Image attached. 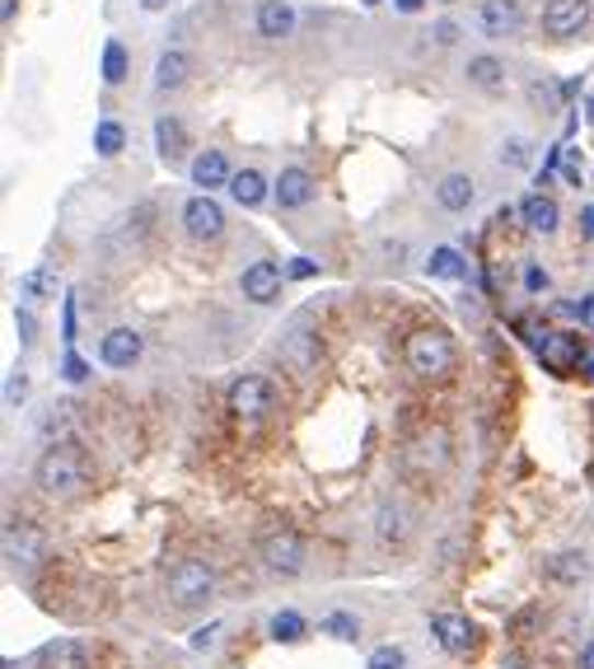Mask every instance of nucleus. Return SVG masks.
<instances>
[{"label":"nucleus","instance_id":"4be33fe9","mask_svg":"<svg viewBox=\"0 0 594 669\" xmlns=\"http://www.w3.org/2000/svg\"><path fill=\"white\" fill-rule=\"evenodd\" d=\"M464 80L482 94H496V90H505V66H501V57H492V52H478V57H468Z\"/></svg>","mask_w":594,"mask_h":669},{"label":"nucleus","instance_id":"393cba45","mask_svg":"<svg viewBox=\"0 0 594 669\" xmlns=\"http://www.w3.org/2000/svg\"><path fill=\"white\" fill-rule=\"evenodd\" d=\"M38 669H90V650H84V642H76V637H57L43 650Z\"/></svg>","mask_w":594,"mask_h":669},{"label":"nucleus","instance_id":"5701e85b","mask_svg":"<svg viewBox=\"0 0 594 669\" xmlns=\"http://www.w3.org/2000/svg\"><path fill=\"white\" fill-rule=\"evenodd\" d=\"M519 216H524V225H529L534 235H557V225H562V211H557V202L548 197V192H534V197H524Z\"/></svg>","mask_w":594,"mask_h":669},{"label":"nucleus","instance_id":"9d476101","mask_svg":"<svg viewBox=\"0 0 594 669\" xmlns=\"http://www.w3.org/2000/svg\"><path fill=\"white\" fill-rule=\"evenodd\" d=\"M534 351L552 375H571L575 365L585 361V347H581V332H538L534 338Z\"/></svg>","mask_w":594,"mask_h":669},{"label":"nucleus","instance_id":"b1692460","mask_svg":"<svg viewBox=\"0 0 594 669\" xmlns=\"http://www.w3.org/2000/svg\"><path fill=\"white\" fill-rule=\"evenodd\" d=\"M230 197H235L243 211H258L262 202L272 197V183L262 179L258 169H235V179H230Z\"/></svg>","mask_w":594,"mask_h":669},{"label":"nucleus","instance_id":"412c9836","mask_svg":"<svg viewBox=\"0 0 594 669\" xmlns=\"http://www.w3.org/2000/svg\"><path fill=\"white\" fill-rule=\"evenodd\" d=\"M192 80V57L183 47H169L160 52V61H155V94H173L183 90V84Z\"/></svg>","mask_w":594,"mask_h":669},{"label":"nucleus","instance_id":"ddd939ff","mask_svg":"<svg viewBox=\"0 0 594 669\" xmlns=\"http://www.w3.org/2000/svg\"><path fill=\"white\" fill-rule=\"evenodd\" d=\"M478 29L487 33V38H519L524 33V5L519 0H482L478 10Z\"/></svg>","mask_w":594,"mask_h":669},{"label":"nucleus","instance_id":"c85d7f7f","mask_svg":"<svg viewBox=\"0 0 594 669\" xmlns=\"http://www.w3.org/2000/svg\"><path fill=\"white\" fill-rule=\"evenodd\" d=\"M426 276H435V281H464L468 276V262H464V253L459 249H431V258H426Z\"/></svg>","mask_w":594,"mask_h":669},{"label":"nucleus","instance_id":"a211bd4d","mask_svg":"<svg viewBox=\"0 0 594 669\" xmlns=\"http://www.w3.org/2000/svg\"><path fill=\"white\" fill-rule=\"evenodd\" d=\"M155 155L173 169L187 160V127L179 122V113H160L155 117Z\"/></svg>","mask_w":594,"mask_h":669},{"label":"nucleus","instance_id":"423d86ee","mask_svg":"<svg viewBox=\"0 0 594 669\" xmlns=\"http://www.w3.org/2000/svg\"><path fill=\"white\" fill-rule=\"evenodd\" d=\"M590 20H594V5H590V0H548L544 14H538L544 33H548V38H557V43L581 38Z\"/></svg>","mask_w":594,"mask_h":669},{"label":"nucleus","instance_id":"9b49d317","mask_svg":"<svg viewBox=\"0 0 594 669\" xmlns=\"http://www.w3.org/2000/svg\"><path fill=\"white\" fill-rule=\"evenodd\" d=\"M282 361L295 370V375H313V370H319V332L309 328V319L290 324V332L282 338Z\"/></svg>","mask_w":594,"mask_h":669},{"label":"nucleus","instance_id":"a878e982","mask_svg":"<svg viewBox=\"0 0 594 669\" xmlns=\"http://www.w3.org/2000/svg\"><path fill=\"white\" fill-rule=\"evenodd\" d=\"M99 76H103V84H108V90L127 84V76H132V52H127V43H122V38H108V43H103Z\"/></svg>","mask_w":594,"mask_h":669},{"label":"nucleus","instance_id":"c9c22d12","mask_svg":"<svg viewBox=\"0 0 594 669\" xmlns=\"http://www.w3.org/2000/svg\"><path fill=\"white\" fill-rule=\"evenodd\" d=\"M66 379H71V384H80V379H90V365H84L80 356H76V351H66Z\"/></svg>","mask_w":594,"mask_h":669},{"label":"nucleus","instance_id":"4c0bfd02","mask_svg":"<svg viewBox=\"0 0 594 669\" xmlns=\"http://www.w3.org/2000/svg\"><path fill=\"white\" fill-rule=\"evenodd\" d=\"M313 272H319V262H313V258H290V268H286V276H295V281H305Z\"/></svg>","mask_w":594,"mask_h":669},{"label":"nucleus","instance_id":"f3484780","mask_svg":"<svg viewBox=\"0 0 594 669\" xmlns=\"http://www.w3.org/2000/svg\"><path fill=\"white\" fill-rule=\"evenodd\" d=\"M375 538L384 543V548H398V543L412 538V515H408L403 501H389V497H384V501L375 506Z\"/></svg>","mask_w":594,"mask_h":669},{"label":"nucleus","instance_id":"58836bf2","mask_svg":"<svg viewBox=\"0 0 594 669\" xmlns=\"http://www.w3.org/2000/svg\"><path fill=\"white\" fill-rule=\"evenodd\" d=\"M435 43H441V47H454V43H459V29H454L449 20H441V24H435Z\"/></svg>","mask_w":594,"mask_h":669},{"label":"nucleus","instance_id":"4468645a","mask_svg":"<svg viewBox=\"0 0 594 669\" xmlns=\"http://www.w3.org/2000/svg\"><path fill=\"white\" fill-rule=\"evenodd\" d=\"M272 197H276L282 211H300V206H309L313 197H319V183H313L309 169L286 165L282 173H276V183H272Z\"/></svg>","mask_w":594,"mask_h":669},{"label":"nucleus","instance_id":"ea45409f","mask_svg":"<svg viewBox=\"0 0 594 669\" xmlns=\"http://www.w3.org/2000/svg\"><path fill=\"white\" fill-rule=\"evenodd\" d=\"M216 632H220V623H212V627H197V632H192V646H197V650L216 646Z\"/></svg>","mask_w":594,"mask_h":669},{"label":"nucleus","instance_id":"49530a36","mask_svg":"<svg viewBox=\"0 0 594 669\" xmlns=\"http://www.w3.org/2000/svg\"><path fill=\"white\" fill-rule=\"evenodd\" d=\"M141 10L146 14H160V10H169V0H141Z\"/></svg>","mask_w":594,"mask_h":669},{"label":"nucleus","instance_id":"aec40b11","mask_svg":"<svg viewBox=\"0 0 594 669\" xmlns=\"http://www.w3.org/2000/svg\"><path fill=\"white\" fill-rule=\"evenodd\" d=\"M187 173H192V188H202V192L230 188V179H235V169H230V160H225V150H202L197 160L187 165Z\"/></svg>","mask_w":594,"mask_h":669},{"label":"nucleus","instance_id":"c756f323","mask_svg":"<svg viewBox=\"0 0 594 669\" xmlns=\"http://www.w3.org/2000/svg\"><path fill=\"white\" fill-rule=\"evenodd\" d=\"M122 150H127V127L113 122V117L94 122V155H103V160H117Z\"/></svg>","mask_w":594,"mask_h":669},{"label":"nucleus","instance_id":"e433bc0d","mask_svg":"<svg viewBox=\"0 0 594 669\" xmlns=\"http://www.w3.org/2000/svg\"><path fill=\"white\" fill-rule=\"evenodd\" d=\"M524 291H529V295L548 291V272H544V268H534V262H529V268H524Z\"/></svg>","mask_w":594,"mask_h":669},{"label":"nucleus","instance_id":"de8ad7c7","mask_svg":"<svg viewBox=\"0 0 594 669\" xmlns=\"http://www.w3.org/2000/svg\"><path fill=\"white\" fill-rule=\"evenodd\" d=\"M581 220H585V235L594 239V206H585V211H581Z\"/></svg>","mask_w":594,"mask_h":669},{"label":"nucleus","instance_id":"1a4fd4ad","mask_svg":"<svg viewBox=\"0 0 594 669\" xmlns=\"http://www.w3.org/2000/svg\"><path fill=\"white\" fill-rule=\"evenodd\" d=\"M43 553H47V538H43V530L33 520H10L5 524V562L14 571L38 567Z\"/></svg>","mask_w":594,"mask_h":669},{"label":"nucleus","instance_id":"a18cd8bd","mask_svg":"<svg viewBox=\"0 0 594 669\" xmlns=\"http://www.w3.org/2000/svg\"><path fill=\"white\" fill-rule=\"evenodd\" d=\"M581 669H594V637H590L585 650H581Z\"/></svg>","mask_w":594,"mask_h":669},{"label":"nucleus","instance_id":"c03bdc74","mask_svg":"<svg viewBox=\"0 0 594 669\" xmlns=\"http://www.w3.org/2000/svg\"><path fill=\"white\" fill-rule=\"evenodd\" d=\"M422 5H426V0H393V10H403V14H416Z\"/></svg>","mask_w":594,"mask_h":669},{"label":"nucleus","instance_id":"79ce46f5","mask_svg":"<svg viewBox=\"0 0 594 669\" xmlns=\"http://www.w3.org/2000/svg\"><path fill=\"white\" fill-rule=\"evenodd\" d=\"M14 324H20L24 342H33V332H38V324H33V314H28V309H14Z\"/></svg>","mask_w":594,"mask_h":669},{"label":"nucleus","instance_id":"6ab92c4d","mask_svg":"<svg viewBox=\"0 0 594 669\" xmlns=\"http://www.w3.org/2000/svg\"><path fill=\"white\" fill-rule=\"evenodd\" d=\"M435 202H441V211H449V216H464V211L478 202V179L473 173H445V179L435 183Z\"/></svg>","mask_w":594,"mask_h":669},{"label":"nucleus","instance_id":"a19ab883","mask_svg":"<svg viewBox=\"0 0 594 669\" xmlns=\"http://www.w3.org/2000/svg\"><path fill=\"white\" fill-rule=\"evenodd\" d=\"M529 99H534V103H544V109H557V90H552V84H534Z\"/></svg>","mask_w":594,"mask_h":669},{"label":"nucleus","instance_id":"dca6fc26","mask_svg":"<svg viewBox=\"0 0 594 669\" xmlns=\"http://www.w3.org/2000/svg\"><path fill=\"white\" fill-rule=\"evenodd\" d=\"M431 637L441 642V650L449 656H468V650L478 646V627L464 619V613H435L431 619Z\"/></svg>","mask_w":594,"mask_h":669},{"label":"nucleus","instance_id":"39448f33","mask_svg":"<svg viewBox=\"0 0 594 669\" xmlns=\"http://www.w3.org/2000/svg\"><path fill=\"white\" fill-rule=\"evenodd\" d=\"M258 562L272 576H305L309 571V543L295 530H272L258 538Z\"/></svg>","mask_w":594,"mask_h":669},{"label":"nucleus","instance_id":"09e8293b","mask_svg":"<svg viewBox=\"0 0 594 669\" xmlns=\"http://www.w3.org/2000/svg\"><path fill=\"white\" fill-rule=\"evenodd\" d=\"M581 370H585V379H594V351H585V361H581Z\"/></svg>","mask_w":594,"mask_h":669},{"label":"nucleus","instance_id":"7ed1b4c3","mask_svg":"<svg viewBox=\"0 0 594 669\" xmlns=\"http://www.w3.org/2000/svg\"><path fill=\"white\" fill-rule=\"evenodd\" d=\"M225 408H230L239 421H267L276 408H282V389H276L272 375H239L225 394Z\"/></svg>","mask_w":594,"mask_h":669},{"label":"nucleus","instance_id":"f704fd0d","mask_svg":"<svg viewBox=\"0 0 594 669\" xmlns=\"http://www.w3.org/2000/svg\"><path fill=\"white\" fill-rule=\"evenodd\" d=\"M24 398H28V375H24V370H10V379H5V408H20Z\"/></svg>","mask_w":594,"mask_h":669},{"label":"nucleus","instance_id":"f8f14e48","mask_svg":"<svg viewBox=\"0 0 594 669\" xmlns=\"http://www.w3.org/2000/svg\"><path fill=\"white\" fill-rule=\"evenodd\" d=\"M295 24H300V14H295L290 0H258L253 29H258L262 43H286V38H295Z\"/></svg>","mask_w":594,"mask_h":669},{"label":"nucleus","instance_id":"f257e3e1","mask_svg":"<svg viewBox=\"0 0 594 669\" xmlns=\"http://www.w3.org/2000/svg\"><path fill=\"white\" fill-rule=\"evenodd\" d=\"M33 483H38V491L52 501H71L90 487V460H84L80 445H71V440L47 445L38 454V464H33Z\"/></svg>","mask_w":594,"mask_h":669},{"label":"nucleus","instance_id":"bb28decb","mask_svg":"<svg viewBox=\"0 0 594 669\" xmlns=\"http://www.w3.org/2000/svg\"><path fill=\"white\" fill-rule=\"evenodd\" d=\"M14 291H20L24 305H43V301H52V295H57V276H52V268H28Z\"/></svg>","mask_w":594,"mask_h":669},{"label":"nucleus","instance_id":"72a5a7b5","mask_svg":"<svg viewBox=\"0 0 594 669\" xmlns=\"http://www.w3.org/2000/svg\"><path fill=\"white\" fill-rule=\"evenodd\" d=\"M365 669H408V650L403 646H375L370 660H365Z\"/></svg>","mask_w":594,"mask_h":669},{"label":"nucleus","instance_id":"cd10ccee","mask_svg":"<svg viewBox=\"0 0 594 669\" xmlns=\"http://www.w3.org/2000/svg\"><path fill=\"white\" fill-rule=\"evenodd\" d=\"M267 637H272V642H282V646H295V642H305V637H309V623H305V613H295V609H282V613H272V623H267Z\"/></svg>","mask_w":594,"mask_h":669},{"label":"nucleus","instance_id":"6e6552de","mask_svg":"<svg viewBox=\"0 0 594 669\" xmlns=\"http://www.w3.org/2000/svg\"><path fill=\"white\" fill-rule=\"evenodd\" d=\"M282 286H286V272L276 268L272 258H258V262H249V268L239 272V295L249 305H262V309L276 305L282 301Z\"/></svg>","mask_w":594,"mask_h":669},{"label":"nucleus","instance_id":"2f4dec72","mask_svg":"<svg viewBox=\"0 0 594 669\" xmlns=\"http://www.w3.org/2000/svg\"><path fill=\"white\" fill-rule=\"evenodd\" d=\"M548 576L562 580V586H575V580L590 576V557H585V553H557V557L548 562Z\"/></svg>","mask_w":594,"mask_h":669},{"label":"nucleus","instance_id":"f03ea898","mask_svg":"<svg viewBox=\"0 0 594 669\" xmlns=\"http://www.w3.org/2000/svg\"><path fill=\"white\" fill-rule=\"evenodd\" d=\"M403 361L416 379H445L454 370V342L445 328H416L403 342Z\"/></svg>","mask_w":594,"mask_h":669},{"label":"nucleus","instance_id":"2eb2a0df","mask_svg":"<svg viewBox=\"0 0 594 669\" xmlns=\"http://www.w3.org/2000/svg\"><path fill=\"white\" fill-rule=\"evenodd\" d=\"M141 351H146V338L136 328H108L99 342V361L108 370H132L141 361Z\"/></svg>","mask_w":594,"mask_h":669},{"label":"nucleus","instance_id":"20e7f679","mask_svg":"<svg viewBox=\"0 0 594 669\" xmlns=\"http://www.w3.org/2000/svg\"><path fill=\"white\" fill-rule=\"evenodd\" d=\"M216 594V567L206 557H183L169 571V600L179 609H202Z\"/></svg>","mask_w":594,"mask_h":669},{"label":"nucleus","instance_id":"7c9ffc66","mask_svg":"<svg viewBox=\"0 0 594 669\" xmlns=\"http://www.w3.org/2000/svg\"><path fill=\"white\" fill-rule=\"evenodd\" d=\"M496 160H501V169H534V140L529 136H501Z\"/></svg>","mask_w":594,"mask_h":669},{"label":"nucleus","instance_id":"37998d69","mask_svg":"<svg viewBox=\"0 0 594 669\" xmlns=\"http://www.w3.org/2000/svg\"><path fill=\"white\" fill-rule=\"evenodd\" d=\"M14 14H20V0H0V20L14 24Z\"/></svg>","mask_w":594,"mask_h":669},{"label":"nucleus","instance_id":"473e14b6","mask_svg":"<svg viewBox=\"0 0 594 669\" xmlns=\"http://www.w3.org/2000/svg\"><path fill=\"white\" fill-rule=\"evenodd\" d=\"M319 632L333 637V642H361V619L338 609V613H328V619H319Z\"/></svg>","mask_w":594,"mask_h":669},{"label":"nucleus","instance_id":"0eeeda50","mask_svg":"<svg viewBox=\"0 0 594 669\" xmlns=\"http://www.w3.org/2000/svg\"><path fill=\"white\" fill-rule=\"evenodd\" d=\"M183 230L197 243H216L225 235V206L212 197V192H192L183 202Z\"/></svg>","mask_w":594,"mask_h":669}]
</instances>
